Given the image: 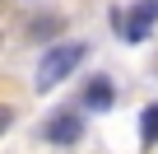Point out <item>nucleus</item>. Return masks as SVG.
<instances>
[{
	"instance_id": "obj_1",
	"label": "nucleus",
	"mask_w": 158,
	"mask_h": 154,
	"mask_svg": "<svg viewBox=\"0 0 158 154\" xmlns=\"http://www.w3.org/2000/svg\"><path fill=\"white\" fill-rule=\"evenodd\" d=\"M79 61H84V47H79V42H60V47H51V51L42 56V65H37V89L47 94L51 84H60Z\"/></svg>"
},
{
	"instance_id": "obj_2",
	"label": "nucleus",
	"mask_w": 158,
	"mask_h": 154,
	"mask_svg": "<svg viewBox=\"0 0 158 154\" xmlns=\"http://www.w3.org/2000/svg\"><path fill=\"white\" fill-rule=\"evenodd\" d=\"M42 135H47L51 145H74L79 135H84V121H79V112H56Z\"/></svg>"
},
{
	"instance_id": "obj_3",
	"label": "nucleus",
	"mask_w": 158,
	"mask_h": 154,
	"mask_svg": "<svg viewBox=\"0 0 158 154\" xmlns=\"http://www.w3.org/2000/svg\"><path fill=\"white\" fill-rule=\"evenodd\" d=\"M112 98H116V89L102 80V75H98V80H89V89H84V108H89V112H107Z\"/></svg>"
},
{
	"instance_id": "obj_4",
	"label": "nucleus",
	"mask_w": 158,
	"mask_h": 154,
	"mask_svg": "<svg viewBox=\"0 0 158 154\" xmlns=\"http://www.w3.org/2000/svg\"><path fill=\"white\" fill-rule=\"evenodd\" d=\"M139 140H144V145H158V103L144 108V117H139Z\"/></svg>"
},
{
	"instance_id": "obj_5",
	"label": "nucleus",
	"mask_w": 158,
	"mask_h": 154,
	"mask_svg": "<svg viewBox=\"0 0 158 154\" xmlns=\"http://www.w3.org/2000/svg\"><path fill=\"white\" fill-rule=\"evenodd\" d=\"M56 28H60V19H33V33H37V37H42V33H56Z\"/></svg>"
},
{
	"instance_id": "obj_6",
	"label": "nucleus",
	"mask_w": 158,
	"mask_h": 154,
	"mask_svg": "<svg viewBox=\"0 0 158 154\" xmlns=\"http://www.w3.org/2000/svg\"><path fill=\"white\" fill-rule=\"evenodd\" d=\"M10 121H14V108H0V131H5Z\"/></svg>"
},
{
	"instance_id": "obj_7",
	"label": "nucleus",
	"mask_w": 158,
	"mask_h": 154,
	"mask_svg": "<svg viewBox=\"0 0 158 154\" xmlns=\"http://www.w3.org/2000/svg\"><path fill=\"white\" fill-rule=\"evenodd\" d=\"M153 5H158V0H153Z\"/></svg>"
}]
</instances>
